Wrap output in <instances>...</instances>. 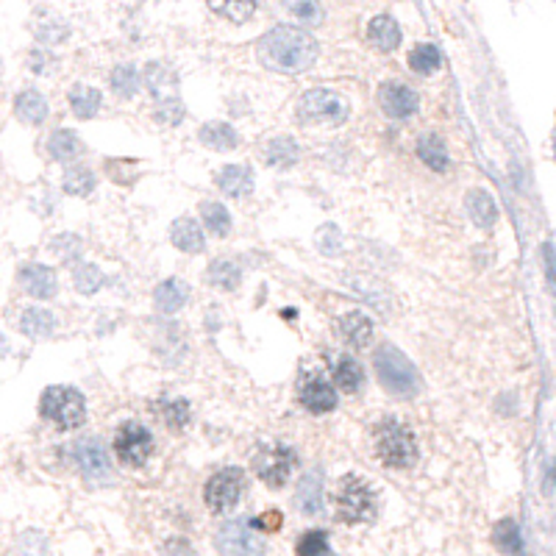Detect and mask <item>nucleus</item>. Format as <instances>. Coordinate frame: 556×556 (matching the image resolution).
Instances as JSON below:
<instances>
[{
  "label": "nucleus",
  "mask_w": 556,
  "mask_h": 556,
  "mask_svg": "<svg viewBox=\"0 0 556 556\" xmlns=\"http://www.w3.org/2000/svg\"><path fill=\"white\" fill-rule=\"evenodd\" d=\"M317 59V42L312 34L303 29H292V25H278V29L267 31L259 42V62L267 70L275 72H290L298 75L309 70Z\"/></svg>",
  "instance_id": "nucleus-1"
},
{
  "label": "nucleus",
  "mask_w": 556,
  "mask_h": 556,
  "mask_svg": "<svg viewBox=\"0 0 556 556\" xmlns=\"http://www.w3.org/2000/svg\"><path fill=\"white\" fill-rule=\"evenodd\" d=\"M375 445V457L382 459V465L395 468V470H407L417 462V442L415 434L407 425L398 420H384L375 425L373 434Z\"/></svg>",
  "instance_id": "nucleus-2"
},
{
  "label": "nucleus",
  "mask_w": 556,
  "mask_h": 556,
  "mask_svg": "<svg viewBox=\"0 0 556 556\" xmlns=\"http://www.w3.org/2000/svg\"><path fill=\"white\" fill-rule=\"evenodd\" d=\"M375 375L382 387L398 398H412L420 392V375L415 365L392 345H382L375 350Z\"/></svg>",
  "instance_id": "nucleus-3"
},
{
  "label": "nucleus",
  "mask_w": 556,
  "mask_h": 556,
  "mask_svg": "<svg viewBox=\"0 0 556 556\" xmlns=\"http://www.w3.org/2000/svg\"><path fill=\"white\" fill-rule=\"evenodd\" d=\"M334 512L348 526L370 523L378 512L375 490L359 476H345L337 487V495H334Z\"/></svg>",
  "instance_id": "nucleus-4"
},
{
  "label": "nucleus",
  "mask_w": 556,
  "mask_h": 556,
  "mask_svg": "<svg viewBox=\"0 0 556 556\" xmlns=\"http://www.w3.org/2000/svg\"><path fill=\"white\" fill-rule=\"evenodd\" d=\"M39 412L59 428H79L87 420V403L72 387H47L39 398Z\"/></svg>",
  "instance_id": "nucleus-5"
},
{
  "label": "nucleus",
  "mask_w": 556,
  "mask_h": 556,
  "mask_svg": "<svg viewBox=\"0 0 556 556\" xmlns=\"http://www.w3.org/2000/svg\"><path fill=\"white\" fill-rule=\"evenodd\" d=\"M298 114L307 122H325V125H340L348 117V100L332 89H309L303 92Z\"/></svg>",
  "instance_id": "nucleus-6"
},
{
  "label": "nucleus",
  "mask_w": 556,
  "mask_h": 556,
  "mask_svg": "<svg viewBox=\"0 0 556 556\" xmlns=\"http://www.w3.org/2000/svg\"><path fill=\"white\" fill-rule=\"evenodd\" d=\"M156 442L150 432L139 423H122L114 434V453L125 468H142L154 457Z\"/></svg>",
  "instance_id": "nucleus-7"
},
{
  "label": "nucleus",
  "mask_w": 556,
  "mask_h": 556,
  "mask_svg": "<svg viewBox=\"0 0 556 556\" xmlns=\"http://www.w3.org/2000/svg\"><path fill=\"white\" fill-rule=\"evenodd\" d=\"M242 493H245V473L240 468H225V470L215 473L206 482L204 498H206L212 512L223 515V512H229V510L237 507Z\"/></svg>",
  "instance_id": "nucleus-8"
},
{
  "label": "nucleus",
  "mask_w": 556,
  "mask_h": 556,
  "mask_svg": "<svg viewBox=\"0 0 556 556\" xmlns=\"http://www.w3.org/2000/svg\"><path fill=\"white\" fill-rule=\"evenodd\" d=\"M217 551L223 556H265V540L245 520H229L217 532Z\"/></svg>",
  "instance_id": "nucleus-9"
},
{
  "label": "nucleus",
  "mask_w": 556,
  "mask_h": 556,
  "mask_svg": "<svg viewBox=\"0 0 556 556\" xmlns=\"http://www.w3.org/2000/svg\"><path fill=\"white\" fill-rule=\"evenodd\" d=\"M295 451L287 445H273V448H262L254 457V470L262 482L273 490L284 487L290 482V473L295 470Z\"/></svg>",
  "instance_id": "nucleus-10"
},
{
  "label": "nucleus",
  "mask_w": 556,
  "mask_h": 556,
  "mask_svg": "<svg viewBox=\"0 0 556 556\" xmlns=\"http://www.w3.org/2000/svg\"><path fill=\"white\" fill-rule=\"evenodd\" d=\"M75 462H79L81 473L89 482H109L112 478V459H109V448L104 440L97 437H84L75 442Z\"/></svg>",
  "instance_id": "nucleus-11"
},
{
  "label": "nucleus",
  "mask_w": 556,
  "mask_h": 556,
  "mask_svg": "<svg viewBox=\"0 0 556 556\" xmlns=\"http://www.w3.org/2000/svg\"><path fill=\"white\" fill-rule=\"evenodd\" d=\"M378 104H382V112L392 120H407L417 112L420 97L412 87L400 84V81H387L378 87Z\"/></svg>",
  "instance_id": "nucleus-12"
},
{
  "label": "nucleus",
  "mask_w": 556,
  "mask_h": 556,
  "mask_svg": "<svg viewBox=\"0 0 556 556\" xmlns=\"http://www.w3.org/2000/svg\"><path fill=\"white\" fill-rule=\"evenodd\" d=\"M17 278H20V287L29 292L31 298H39V300L56 298L59 282H56V273L50 267H45V265H22Z\"/></svg>",
  "instance_id": "nucleus-13"
},
{
  "label": "nucleus",
  "mask_w": 556,
  "mask_h": 556,
  "mask_svg": "<svg viewBox=\"0 0 556 556\" xmlns=\"http://www.w3.org/2000/svg\"><path fill=\"white\" fill-rule=\"evenodd\" d=\"M300 403L315 415H325L337 407V392L323 375H309L300 384Z\"/></svg>",
  "instance_id": "nucleus-14"
},
{
  "label": "nucleus",
  "mask_w": 556,
  "mask_h": 556,
  "mask_svg": "<svg viewBox=\"0 0 556 556\" xmlns=\"http://www.w3.org/2000/svg\"><path fill=\"white\" fill-rule=\"evenodd\" d=\"M145 87L156 97V104L179 97V79H175V72L162 62H150L145 67Z\"/></svg>",
  "instance_id": "nucleus-15"
},
{
  "label": "nucleus",
  "mask_w": 556,
  "mask_h": 556,
  "mask_svg": "<svg viewBox=\"0 0 556 556\" xmlns=\"http://www.w3.org/2000/svg\"><path fill=\"white\" fill-rule=\"evenodd\" d=\"M217 187L229 198H248L254 192V170L245 164H229L217 173Z\"/></svg>",
  "instance_id": "nucleus-16"
},
{
  "label": "nucleus",
  "mask_w": 556,
  "mask_h": 556,
  "mask_svg": "<svg viewBox=\"0 0 556 556\" xmlns=\"http://www.w3.org/2000/svg\"><path fill=\"white\" fill-rule=\"evenodd\" d=\"M367 39L373 47H378L382 54H392V50L400 45V29H398V22L387 14H378L370 20L367 25Z\"/></svg>",
  "instance_id": "nucleus-17"
},
{
  "label": "nucleus",
  "mask_w": 556,
  "mask_h": 556,
  "mask_svg": "<svg viewBox=\"0 0 556 556\" xmlns=\"http://www.w3.org/2000/svg\"><path fill=\"white\" fill-rule=\"evenodd\" d=\"M14 114L25 125H39V122H45V117H47V100H45V95L37 92V89H22L14 97Z\"/></svg>",
  "instance_id": "nucleus-18"
},
{
  "label": "nucleus",
  "mask_w": 556,
  "mask_h": 556,
  "mask_svg": "<svg viewBox=\"0 0 556 556\" xmlns=\"http://www.w3.org/2000/svg\"><path fill=\"white\" fill-rule=\"evenodd\" d=\"M295 503L303 515H320V510H323V476L317 470L300 478Z\"/></svg>",
  "instance_id": "nucleus-19"
},
{
  "label": "nucleus",
  "mask_w": 556,
  "mask_h": 556,
  "mask_svg": "<svg viewBox=\"0 0 556 556\" xmlns=\"http://www.w3.org/2000/svg\"><path fill=\"white\" fill-rule=\"evenodd\" d=\"M17 325H20V332H22L25 337H31V340H45V337L54 334L56 317H54V312H47V309L29 307V309H22Z\"/></svg>",
  "instance_id": "nucleus-20"
},
{
  "label": "nucleus",
  "mask_w": 556,
  "mask_h": 556,
  "mask_svg": "<svg viewBox=\"0 0 556 556\" xmlns=\"http://www.w3.org/2000/svg\"><path fill=\"white\" fill-rule=\"evenodd\" d=\"M154 300H156V309L164 312V315H175L184 303L190 300V287L181 282V278H167L162 282L154 292Z\"/></svg>",
  "instance_id": "nucleus-21"
},
{
  "label": "nucleus",
  "mask_w": 556,
  "mask_h": 556,
  "mask_svg": "<svg viewBox=\"0 0 556 556\" xmlns=\"http://www.w3.org/2000/svg\"><path fill=\"white\" fill-rule=\"evenodd\" d=\"M170 240H173L175 248L184 250V254H200V250H204V245H206L200 225L195 220H190V217H181V220L173 223Z\"/></svg>",
  "instance_id": "nucleus-22"
},
{
  "label": "nucleus",
  "mask_w": 556,
  "mask_h": 556,
  "mask_svg": "<svg viewBox=\"0 0 556 556\" xmlns=\"http://www.w3.org/2000/svg\"><path fill=\"white\" fill-rule=\"evenodd\" d=\"M465 206H468V215H470V220L478 225V229H490V225L495 223V217H498L495 200L484 190H470L465 195Z\"/></svg>",
  "instance_id": "nucleus-23"
},
{
  "label": "nucleus",
  "mask_w": 556,
  "mask_h": 556,
  "mask_svg": "<svg viewBox=\"0 0 556 556\" xmlns=\"http://www.w3.org/2000/svg\"><path fill=\"white\" fill-rule=\"evenodd\" d=\"M417 156H420V162H423L425 167H432V170H437V173L448 170V164H451V159H448V147H445V142H442L437 134H423V137L417 139Z\"/></svg>",
  "instance_id": "nucleus-24"
},
{
  "label": "nucleus",
  "mask_w": 556,
  "mask_h": 556,
  "mask_svg": "<svg viewBox=\"0 0 556 556\" xmlns=\"http://www.w3.org/2000/svg\"><path fill=\"white\" fill-rule=\"evenodd\" d=\"M198 139L204 142L206 147H212V150H234L237 147V142H240V137H237V131L232 129L229 122H206L204 129L198 131Z\"/></svg>",
  "instance_id": "nucleus-25"
},
{
  "label": "nucleus",
  "mask_w": 556,
  "mask_h": 556,
  "mask_svg": "<svg viewBox=\"0 0 556 556\" xmlns=\"http://www.w3.org/2000/svg\"><path fill=\"white\" fill-rule=\"evenodd\" d=\"M340 332L342 337L350 342V345H357V348H365L373 337V323L370 317H365L362 312H348L342 320H340Z\"/></svg>",
  "instance_id": "nucleus-26"
},
{
  "label": "nucleus",
  "mask_w": 556,
  "mask_h": 556,
  "mask_svg": "<svg viewBox=\"0 0 556 556\" xmlns=\"http://www.w3.org/2000/svg\"><path fill=\"white\" fill-rule=\"evenodd\" d=\"M34 37L42 42V45H59L70 37V29H67V22L56 14H39L37 22H34Z\"/></svg>",
  "instance_id": "nucleus-27"
},
{
  "label": "nucleus",
  "mask_w": 556,
  "mask_h": 556,
  "mask_svg": "<svg viewBox=\"0 0 556 556\" xmlns=\"http://www.w3.org/2000/svg\"><path fill=\"white\" fill-rule=\"evenodd\" d=\"M84 150L79 134H72V131H54L47 139V154L54 156L56 162H72L75 156H79Z\"/></svg>",
  "instance_id": "nucleus-28"
},
{
  "label": "nucleus",
  "mask_w": 556,
  "mask_h": 556,
  "mask_svg": "<svg viewBox=\"0 0 556 556\" xmlns=\"http://www.w3.org/2000/svg\"><path fill=\"white\" fill-rule=\"evenodd\" d=\"M298 156H300V150H298V145H295L290 137H275V139H270L267 147H265V159H267V164H270V167H278V170L292 167V164L298 162Z\"/></svg>",
  "instance_id": "nucleus-29"
},
{
  "label": "nucleus",
  "mask_w": 556,
  "mask_h": 556,
  "mask_svg": "<svg viewBox=\"0 0 556 556\" xmlns=\"http://www.w3.org/2000/svg\"><path fill=\"white\" fill-rule=\"evenodd\" d=\"M206 273H209V284L217 287V290H225V292L237 290L240 282H242V270L232 259H215Z\"/></svg>",
  "instance_id": "nucleus-30"
},
{
  "label": "nucleus",
  "mask_w": 556,
  "mask_h": 556,
  "mask_svg": "<svg viewBox=\"0 0 556 556\" xmlns=\"http://www.w3.org/2000/svg\"><path fill=\"white\" fill-rule=\"evenodd\" d=\"M70 109H72V114L79 120L95 117L97 109H100V92L92 89V87H84V84H75L70 89Z\"/></svg>",
  "instance_id": "nucleus-31"
},
{
  "label": "nucleus",
  "mask_w": 556,
  "mask_h": 556,
  "mask_svg": "<svg viewBox=\"0 0 556 556\" xmlns=\"http://www.w3.org/2000/svg\"><path fill=\"white\" fill-rule=\"evenodd\" d=\"M334 373V384L342 390V392H357L362 387V367L353 357H340L332 367Z\"/></svg>",
  "instance_id": "nucleus-32"
},
{
  "label": "nucleus",
  "mask_w": 556,
  "mask_h": 556,
  "mask_svg": "<svg viewBox=\"0 0 556 556\" xmlns=\"http://www.w3.org/2000/svg\"><path fill=\"white\" fill-rule=\"evenodd\" d=\"M259 0H209V9L232 22H245L254 17Z\"/></svg>",
  "instance_id": "nucleus-33"
},
{
  "label": "nucleus",
  "mask_w": 556,
  "mask_h": 556,
  "mask_svg": "<svg viewBox=\"0 0 556 556\" xmlns=\"http://www.w3.org/2000/svg\"><path fill=\"white\" fill-rule=\"evenodd\" d=\"M278 6L303 25H320L323 22V9H320L317 0H278Z\"/></svg>",
  "instance_id": "nucleus-34"
},
{
  "label": "nucleus",
  "mask_w": 556,
  "mask_h": 556,
  "mask_svg": "<svg viewBox=\"0 0 556 556\" xmlns=\"http://www.w3.org/2000/svg\"><path fill=\"white\" fill-rule=\"evenodd\" d=\"M62 187H64L67 195H79V198H81V195H89V192L95 190V175H92V170L84 167V164H72V167L64 170Z\"/></svg>",
  "instance_id": "nucleus-35"
},
{
  "label": "nucleus",
  "mask_w": 556,
  "mask_h": 556,
  "mask_svg": "<svg viewBox=\"0 0 556 556\" xmlns=\"http://www.w3.org/2000/svg\"><path fill=\"white\" fill-rule=\"evenodd\" d=\"M200 217H204V225L215 234V237H229L232 232V215L220 204H200Z\"/></svg>",
  "instance_id": "nucleus-36"
},
{
  "label": "nucleus",
  "mask_w": 556,
  "mask_h": 556,
  "mask_svg": "<svg viewBox=\"0 0 556 556\" xmlns=\"http://www.w3.org/2000/svg\"><path fill=\"white\" fill-rule=\"evenodd\" d=\"M109 84H112L117 97H134L137 89H139V75L131 64H120V67L112 70Z\"/></svg>",
  "instance_id": "nucleus-37"
},
{
  "label": "nucleus",
  "mask_w": 556,
  "mask_h": 556,
  "mask_svg": "<svg viewBox=\"0 0 556 556\" xmlns=\"http://www.w3.org/2000/svg\"><path fill=\"white\" fill-rule=\"evenodd\" d=\"M440 64H442V56L434 45H417L409 54V67L420 75H432L434 70H440Z\"/></svg>",
  "instance_id": "nucleus-38"
},
{
  "label": "nucleus",
  "mask_w": 556,
  "mask_h": 556,
  "mask_svg": "<svg viewBox=\"0 0 556 556\" xmlns=\"http://www.w3.org/2000/svg\"><path fill=\"white\" fill-rule=\"evenodd\" d=\"M104 282H106V275L95 265H79L72 273V284L81 295H95L100 287H104Z\"/></svg>",
  "instance_id": "nucleus-39"
},
{
  "label": "nucleus",
  "mask_w": 556,
  "mask_h": 556,
  "mask_svg": "<svg viewBox=\"0 0 556 556\" xmlns=\"http://www.w3.org/2000/svg\"><path fill=\"white\" fill-rule=\"evenodd\" d=\"M159 415L170 428H184L190 423V403L184 398H173L159 403Z\"/></svg>",
  "instance_id": "nucleus-40"
},
{
  "label": "nucleus",
  "mask_w": 556,
  "mask_h": 556,
  "mask_svg": "<svg viewBox=\"0 0 556 556\" xmlns=\"http://www.w3.org/2000/svg\"><path fill=\"white\" fill-rule=\"evenodd\" d=\"M295 553L298 556H334L332 553V545H328L325 532H307V535L298 540Z\"/></svg>",
  "instance_id": "nucleus-41"
},
{
  "label": "nucleus",
  "mask_w": 556,
  "mask_h": 556,
  "mask_svg": "<svg viewBox=\"0 0 556 556\" xmlns=\"http://www.w3.org/2000/svg\"><path fill=\"white\" fill-rule=\"evenodd\" d=\"M50 250L67 265H72L75 259H79L84 254V242L75 237V234H59L54 242H50Z\"/></svg>",
  "instance_id": "nucleus-42"
},
{
  "label": "nucleus",
  "mask_w": 556,
  "mask_h": 556,
  "mask_svg": "<svg viewBox=\"0 0 556 556\" xmlns=\"http://www.w3.org/2000/svg\"><path fill=\"white\" fill-rule=\"evenodd\" d=\"M317 248L323 250L325 257H337L342 250V234L337 225H323L317 232Z\"/></svg>",
  "instance_id": "nucleus-43"
},
{
  "label": "nucleus",
  "mask_w": 556,
  "mask_h": 556,
  "mask_svg": "<svg viewBox=\"0 0 556 556\" xmlns=\"http://www.w3.org/2000/svg\"><path fill=\"white\" fill-rule=\"evenodd\" d=\"M154 117H156L162 125H179V122L184 120V106H181V100L175 97V100H164V104H156Z\"/></svg>",
  "instance_id": "nucleus-44"
},
{
  "label": "nucleus",
  "mask_w": 556,
  "mask_h": 556,
  "mask_svg": "<svg viewBox=\"0 0 556 556\" xmlns=\"http://www.w3.org/2000/svg\"><path fill=\"white\" fill-rule=\"evenodd\" d=\"M495 540L503 551H518V526L512 520H503L495 528Z\"/></svg>",
  "instance_id": "nucleus-45"
},
{
  "label": "nucleus",
  "mask_w": 556,
  "mask_h": 556,
  "mask_svg": "<svg viewBox=\"0 0 556 556\" xmlns=\"http://www.w3.org/2000/svg\"><path fill=\"white\" fill-rule=\"evenodd\" d=\"M29 62H31V70H34V72H39V75H45V72L50 70V64H54V59H50V54H47V50H42V47H39V50H34Z\"/></svg>",
  "instance_id": "nucleus-46"
},
{
  "label": "nucleus",
  "mask_w": 556,
  "mask_h": 556,
  "mask_svg": "<svg viewBox=\"0 0 556 556\" xmlns=\"http://www.w3.org/2000/svg\"><path fill=\"white\" fill-rule=\"evenodd\" d=\"M254 528H267V532H275L278 526H282V515H278L275 510H270V512H265V515H259L254 523H250Z\"/></svg>",
  "instance_id": "nucleus-47"
},
{
  "label": "nucleus",
  "mask_w": 556,
  "mask_h": 556,
  "mask_svg": "<svg viewBox=\"0 0 556 556\" xmlns=\"http://www.w3.org/2000/svg\"><path fill=\"white\" fill-rule=\"evenodd\" d=\"M12 350V345H9V340L4 337V334H0V359H4L6 357V353Z\"/></svg>",
  "instance_id": "nucleus-48"
},
{
  "label": "nucleus",
  "mask_w": 556,
  "mask_h": 556,
  "mask_svg": "<svg viewBox=\"0 0 556 556\" xmlns=\"http://www.w3.org/2000/svg\"><path fill=\"white\" fill-rule=\"evenodd\" d=\"M0 72H4V62H0Z\"/></svg>",
  "instance_id": "nucleus-49"
}]
</instances>
